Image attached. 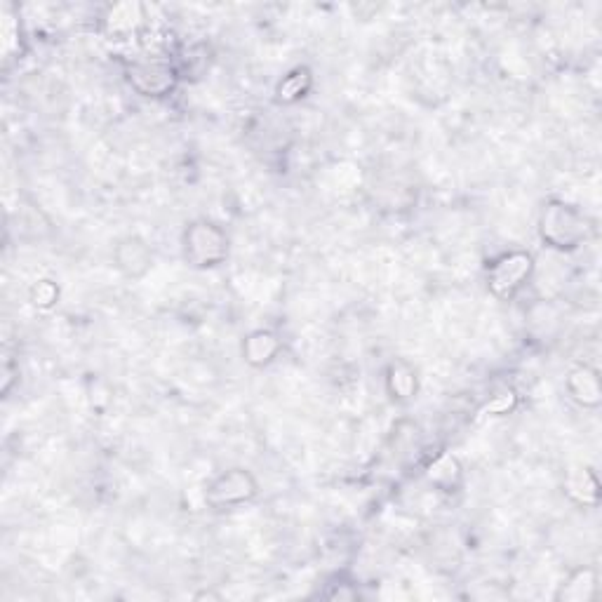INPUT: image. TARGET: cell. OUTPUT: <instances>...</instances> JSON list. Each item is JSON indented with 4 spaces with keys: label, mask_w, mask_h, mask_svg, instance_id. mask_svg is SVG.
<instances>
[{
    "label": "cell",
    "mask_w": 602,
    "mask_h": 602,
    "mask_svg": "<svg viewBox=\"0 0 602 602\" xmlns=\"http://www.w3.org/2000/svg\"><path fill=\"white\" fill-rule=\"evenodd\" d=\"M593 224L577 205L565 200H548L539 214L541 243L558 252H574L591 238Z\"/></svg>",
    "instance_id": "obj_1"
},
{
    "label": "cell",
    "mask_w": 602,
    "mask_h": 602,
    "mask_svg": "<svg viewBox=\"0 0 602 602\" xmlns=\"http://www.w3.org/2000/svg\"><path fill=\"white\" fill-rule=\"evenodd\" d=\"M229 236L219 224L210 219H193L184 229L182 252L191 269H214L229 257Z\"/></svg>",
    "instance_id": "obj_2"
},
{
    "label": "cell",
    "mask_w": 602,
    "mask_h": 602,
    "mask_svg": "<svg viewBox=\"0 0 602 602\" xmlns=\"http://www.w3.org/2000/svg\"><path fill=\"white\" fill-rule=\"evenodd\" d=\"M532 273V254L525 250H511L490 264V269H487V290H490L494 299L508 301L530 283Z\"/></svg>",
    "instance_id": "obj_3"
},
{
    "label": "cell",
    "mask_w": 602,
    "mask_h": 602,
    "mask_svg": "<svg viewBox=\"0 0 602 602\" xmlns=\"http://www.w3.org/2000/svg\"><path fill=\"white\" fill-rule=\"evenodd\" d=\"M259 494V483L247 468H229L214 476L205 487V504L212 511H233Z\"/></svg>",
    "instance_id": "obj_4"
},
{
    "label": "cell",
    "mask_w": 602,
    "mask_h": 602,
    "mask_svg": "<svg viewBox=\"0 0 602 602\" xmlns=\"http://www.w3.org/2000/svg\"><path fill=\"white\" fill-rule=\"evenodd\" d=\"M179 69L163 57H146L135 59L127 66V83L132 90L139 92L142 97L163 99L177 90L179 85Z\"/></svg>",
    "instance_id": "obj_5"
},
{
    "label": "cell",
    "mask_w": 602,
    "mask_h": 602,
    "mask_svg": "<svg viewBox=\"0 0 602 602\" xmlns=\"http://www.w3.org/2000/svg\"><path fill=\"white\" fill-rule=\"evenodd\" d=\"M565 391L584 410H598L602 405L600 372L586 363L572 367L565 377Z\"/></svg>",
    "instance_id": "obj_6"
},
{
    "label": "cell",
    "mask_w": 602,
    "mask_h": 602,
    "mask_svg": "<svg viewBox=\"0 0 602 602\" xmlns=\"http://www.w3.org/2000/svg\"><path fill=\"white\" fill-rule=\"evenodd\" d=\"M113 262L116 269L123 273L125 278H144L153 266V252L151 247L144 243L142 238L127 236L118 240V245L113 247Z\"/></svg>",
    "instance_id": "obj_7"
},
{
    "label": "cell",
    "mask_w": 602,
    "mask_h": 602,
    "mask_svg": "<svg viewBox=\"0 0 602 602\" xmlns=\"http://www.w3.org/2000/svg\"><path fill=\"white\" fill-rule=\"evenodd\" d=\"M565 494L570 497L572 504L595 508L600 504V480L595 476L593 468L574 466L565 473Z\"/></svg>",
    "instance_id": "obj_8"
},
{
    "label": "cell",
    "mask_w": 602,
    "mask_h": 602,
    "mask_svg": "<svg viewBox=\"0 0 602 602\" xmlns=\"http://www.w3.org/2000/svg\"><path fill=\"white\" fill-rule=\"evenodd\" d=\"M283 351V341L271 330H254L243 341V360L250 367H269Z\"/></svg>",
    "instance_id": "obj_9"
},
{
    "label": "cell",
    "mask_w": 602,
    "mask_h": 602,
    "mask_svg": "<svg viewBox=\"0 0 602 602\" xmlns=\"http://www.w3.org/2000/svg\"><path fill=\"white\" fill-rule=\"evenodd\" d=\"M598 570L595 567H577L567 574L563 584H560L555 600L560 602H591L598 595Z\"/></svg>",
    "instance_id": "obj_10"
},
{
    "label": "cell",
    "mask_w": 602,
    "mask_h": 602,
    "mask_svg": "<svg viewBox=\"0 0 602 602\" xmlns=\"http://www.w3.org/2000/svg\"><path fill=\"white\" fill-rule=\"evenodd\" d=\"M428 483L438 487L440 492H457V487L464 480V468H461L459 459L452 452L438 454L426 468Z\"/></svg>",
    "instance_id": "obj_11"
},
{
    "label": "cell",
    "mask_w": 602,
    "mask_h": 602,
    "mask_svg": "<svg viewBox=\"0 0 602 602\" xmlns=\"http://www.w3.org/2000/svg\"><path fill=\"white\" fill-rule=\"evenodd\" d=\"M386 391L393 400L398 403H407V400L417 398L419 391V377L417 370L405 360H398V363H391L389 370H386Z\"/></svg>",
    "instance_id": "obj_12"
},
{
    "label": "cell",
    "mask_w": 602,
    "mask_h": 602,
    "mask_svg": "<svg viewBox=\"0 0 602 602\" xmlns=\"http://www.w3.org/2000/svg\"><path fill=\"white\" fill-rule=\"evenodd\" d=\"M313 88V73L311 69H306V66H297V69L287 73V76L280 80L276 95L278 102L283 104H294L299 102V99H304L309 95Z\"/></svg>",
    "instance_id": "obj_13"
},
{
    "label": "cell",
    "mask_w": 602,
    "mask_h": 602,
    "mask_svg": "<svg viewBox=\"0 0 602 602\" xmlns=\"http://www.w3.org/2000/svg\"><path fill=\"white\" fill-rule=\"evenodd\" d=\"M59 301V287L52 280H38L36 285L31 287V304L36 309H52Z\"/></svg>",
    "instance_id": "obj_14"
},
{
    "label": "cell",
    "mask_w": 602,
    "mask_h": 602,
    "mask_svg": "<svg viewBox=\"0 0 602 602\" xmlns=\"http://www.w3.org/2000/svg\"><path fill=\"white\" fill-rule=\"evenodd\" d=\"M515 407H518V393H515L513 389H504V391L494 393L490 403L485 405V412L494 414V417H501V414L513 412Z\"/></svg>",
    "instance_id": "obj_15"
}]
</instances>
